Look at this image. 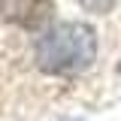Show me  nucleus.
Instances as JSON below:
<instances>
[{"mask_svg": "<svg viewBox=\"0 0 121 121\" xmlns=\"http://www.w3.org/2000/svg\"><path fill=\"white\" fill-rule=\"evenodd\" d=\"M97 58V33L82 21H60L33 45V60L43 73H79Z\"/></svg>", "mask_w": 121, "mask_h": 121, "instance_id": "obj_1", "label": "nucleus"}, {"mask_svg": "<svg viewBox=\"0 0 121 121\" xmlns=\"http://www.w3.org/2000/svg\"><path fill=\"white\" fill-rule=\"evenodd\" d=\"M0 15L21 30H39L55 15V0H0Z\"/></svg>", "mask_w": 121, "mask_h": 121, "instance_id": "obj_2", "label": "nucleus"}, {"mask_svg": "<svg viewBox=\"0 0 121 121\" xmlns=\"http://www.w3.org/2000/svg\"><path fill=\"white\" fill-rule=\"evenodd\" d=\"M79 3H82V9H88L94 15H106V12H112V6L118 0H79Z\"/></svg>", "mask_w": 121, "mask_h": 121, "instance_id": "obj_3", "label": "nucleus"}, {"mask_svg": "<svg viewBox=\"0 0 121 121\" xmlns=\"http://www.w3.org/2000/svg\"><path fill=\"white\" fill-rule=\"evenodd\" d=\"M64 121H79V118H64Z\"/></svg>", "mask_w": 121, "mask_h": 121, "instance_id": "obj_4", "label": "nucleus"}]
</instances>
